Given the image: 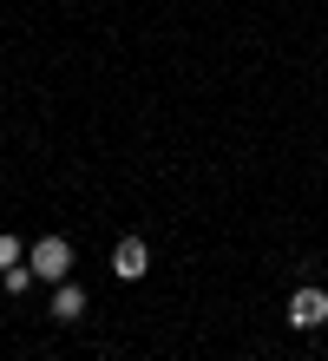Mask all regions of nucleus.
<instances>
[{
  "label": "nucleus",
  "instance_id": "nucleus-1",
  "mask_svg": "<svg viewBox=\"0 0 328 361\" xmlns=\"http://www.w3.org/2000/svg\"><path fill=\"white\" fill-rule=\"evenodd\" d=\"M27 269L40 276V283H66V276H73V243L66 237H40L27 250Z\"/></svg>",
  "mask_w": 328,
  "mask_h": 361
},
{
  "label": "nucleus",
  "instance_id": "nucleus-2",
  "mask_svg": "<svg viewBox=\"0 0 328 361\" xmlns=\"http://www.w3.org/2000/svg\"><path fill=\"white\" fill-rule=\"evenodd\" d=\"M322 322H328V289L302 283V289L289 295V329H296V335H315Z\"/></svg>",
  "mask_w": 328,
  "mask_h": 361
},
{
  "label": "nucleus",
  "instance_id": "nucleus-3",
  "mask_svg": "<svg viewBox=\"0 0 328 361\" xmlns=\"http://www.w3.org/2000/svg\"><path fill=\"white\" fill-rule=\"evenodd\" d=\"M145 269H151L145 237H119V243H112V276H119V283H138Z\"/></svg>",
  "mask_w": 328,
  "mask_h": 361
},
{
  "label": "nucleus",
  "instance_id": "nucleus-4",
  "mask_svg": "<svg viewBox=\"0 0 328 361\" xmlns=\"http://www.w3.org/2000/svg\"><path fill=\"white\" fill-rule=\"evenodd\" d=\"M85 315V289L66 276V283H53V322H79Z\"/></svg>",
  "mask_w": 328,
  "mask_h": 361
},
{
  "label": "nucleus",
  "instance_id": "nucleus-5",
  "mask_svg": "<svg viewBox=\"0 0 328 361\" xmlns=\"http://www.w3.org/2000/svg\"><path fill=\"white\" fill-rule=\"evenodd\" d=\"M27 283H33V269H20V263L0 269V289H7V295H27Z\"/></svg>",
  "mask_w": 328,
  "mask_h": 361
},
{
  "label": "nucleus",
  "instance_id": "nucleus-6",
  "mask_svg": "<svg viewBox=\"0 0 328 361\" xmlns=\"http://www.w3.org/2000/svg\"><path fill=\"white\" fill-rule=\"evenodd\" d=\"M20 263V237H7V230H0V269H13Z\"/></svg>",
  "mask_w": 328,
  "mask_h": 361
}]
</instances>
